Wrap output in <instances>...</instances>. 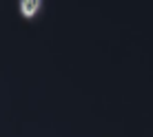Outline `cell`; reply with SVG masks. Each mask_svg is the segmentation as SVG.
Instances as JSON below:
<instances>
[{
    "instance_id": "6da1fadb",
    "label": "cell",
    "mask_w": 153,
    "mask_h": 137,
    "mask_svg": "<svg viewBox=\"0 0 153 137\" xmlns=\"http://www.w3.org/2000/svg\"><path fill=\"white\" fill-rule=\"evenodd\" d=\"M18 7H20V13H22L25 18H33V15L40 11L42 0H18Z\"/></svg>"
}]
</instances>
